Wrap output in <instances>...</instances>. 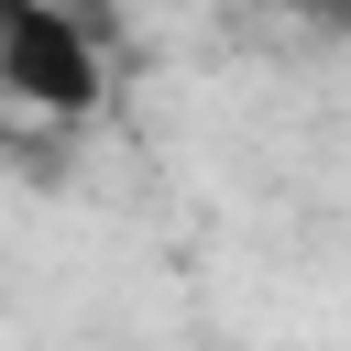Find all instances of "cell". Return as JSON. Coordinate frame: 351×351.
Instances as JSON below:
<instances>
[{"label":"cell","instance_id":"2","mask_svg":"<svg viewBox=\"0 0 351 351\" xmlns=\"http://www.w3.org/2000/svg\"><path fill=\"white\" fill-rule=\"evenodd\" d=\"M296 33H329V44H351V0H274Z\"/></svg>","mask_w":351,"mask_h":351},{"label":"cell","instance_id":"3","mask_svg":"<svg viewBox=\"0 0 351 351\" xmlns=\"http://www.w3.org/2000/svg\"><path fill=\"white\" fill-rule=\"evenodd\" d=\"M11 143H22V121H11V110H0V154H11Z\"/></svg>","mask_w":351,"mask_h":351},{"label":"cell","instance_id":"1","mask_svg":"<svg viewBox=\"0 0 351 351\" xmlns=\"http://www.w3.org/2000/svg\"><path fill=\"white\" fill-rule=\"evenodd\" d=\"M110 99L99 33L77 0H0V110L11 121H88Z\"/></svg>","mask_w":351,"mask_h":351}]
</instances>
